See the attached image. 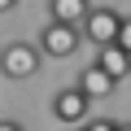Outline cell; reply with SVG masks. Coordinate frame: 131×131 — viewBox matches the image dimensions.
<instances>
[{
  "label": "cell",
  "instance_id": "cell-3",
  "mask_svg": "<svg viewBox=\"0 0 131 131\" xmlns=\"http://www.w3.org/2000/svg\"><path fill=\"white\" fill-rule=\"evenodd\" d=\"M118 31H122V13L109 9V5H92V13L83 18V39L96 44V48L118 44Z\"/></svg>",
  "mask_w": 131,
  "mask_h": 131
},
{
  "label": "cell",
  "instance_id": "cell-6",
  "mask_svg": "<svg viewBox=\"0 0 131 131\" xmlns=\"http://www.w3.org/2000/svg\"><path fill=\"white\" fill-rule=\"evenodd\" d=\"M92 13V0H48V22H66V26H83V18Z\"/></svg>",
  "mask_w": 131,
  "mask_h": 131
},
{
  "label": "cell",
  "instance_id": "cell-11",
  "mask_svg": "<svg viewBox=\"0 0 131 131\" xmlns=\"http://www.w3.org/2000/svg\"><path fill=\"white\" fill-rule=\"evenodd\" d=\"M9 9H18V0H0V13H9Z\"/></svg>",
  "mask_w": 131,
  "mask_h": 131
},
{
  "label": "cell",
  "instance_id": "cell-8",
  "mask_svg": "<svg viewBox=\"0 0 131 131\" xmlns=\"http://www.w3.org/2000/svg\"><path fill=\"white\" fill-rule=\"evenodd\" d=\"M118 127H122V122H114V118H92L83 131H118Z\"/></svg>",
  "mask_w": 131,
  "mask_h": 131
},
{
  "label": "cell",
  "instance_id": "cell-2",
  "mask_svg": "<svg viewBox=\"0 0 131 131\" xmlns=\"http://www.w3.org/2000/svg\"><path fill=\"white\" fill-rule=\"evenodd\" d=\"M39 52L44 57H52V61H66V57H74L79 52V44H88L83 39V26H66V22H48L44 31H39Z\"/></svg>",
  "mask_w": 131,
  "mask_h": 131
},
{
  "label": "cell",
  "instance_id": "cell-9",
  "mask_svg": "<svg viewBox=\"0 0 131 131\" xmlns=\"http://www.w3.org/2000/svg\"><path fill=\"white\" fill-rule=\"evenodd\" d=\"M118 48L131 52V18H122V31H118Z\"/></svg>",
  "mask_w": 131,
  "mask_h": 131
},
{
  "label": "cell",
  "instance_id": "cell-7",
  "mask_svg": "<svg viewBox=\"0 0 131 131\" xmlns=\"http://www.w3.org/2000/svg\"><path fill=\"white\" fill-rule=\"evenodd\" d=\"M96 66L118 83V79H127L131 74V52L127 48H118V44H109V48H96Z\"/></svg>",
  "mask_w": 131,
  "mask_h": 131
},
{
  "label": "cell",
  "instance_id": "cell-10",
  "mask_svg": "<svg viewBox=\"0 0 131 131\" xmlns=\"http://www.w3.org/2000/svg\"><path fill=\"white\" fill-rule=\"evenodd\" d=\"M0 131H26L22 122H13V118H0Z\"/></svg>",
  "mask_w": 131,
  "mask_h": 131
},
{
  "label": "cell",
  "instance_id": "cell-4",
  "mask_svg": "<svg viewBox=\"0 0 131 131\" xmlns=\"http://www.w3.org/2000/svg\"><path fill=\"white\" fill-rule=\"evenodd\" d=\"M88 96L79 92V88H61L57 96H52V118L61 122V127H88L92 118H88Z\"/></svg>",
  "mask_w": 131,
  "mask_h": 131
},
{
  "label": "cell",
  "instance_id": "cell-1",
  "mask_svg": "<svg viewBox=\"0 0 131 131\" xmlns=\"http://www.w3.org/2000/svg\"><path fill=\"white\" fill-rule=\"evenodd\" d=\"M44 66V52L39 44H26V39H9L0 48V74L5 79H35Z\"/></svg>",
  "mask_w": 131,
  "mask_h": 131
},
{
  "label": "cell",
  "instance_id": "cell-13",
  "mask_svg": "<svg viewBox=\"0 0 131 131\" xmlns=\"http://www.w3.org/2000/svg\"><path fill=\"white\" fill-rule=\"evenodd\" d=\"M66 131H83V127H66Z\"/></svg>",
  "mask_w": 131,
  "mask_h": 131
},
{
  "label": "cell",
  "instance_id": "cell-12",
  "mask_svg": "<svg viewBox=\"0 0 131 131\" xmlns=\"http://www.w3.org/2000/svg\"><path fill=\"white\" fill-rule=\"evenodd\" d=\"M118 131H131V122H122V127H118Z\"/></svg>",
  "mask_w": 131,
  "mask_h": 131
},
{
  "label": "cell",
  "instance_id": "cell-5",
  "mask_svg": "<svg viewBox=\"0 0 131 131\" xmlns=\"http://www.w3.org/2000/svg\"><path fill=\"white\" fill-rule=\"evenodd\" d=\"M74 88H79V92H83L88 101H105V96H114V92H118V83H114V79H109V74L101 70L96 61H92L88 70L79 74V83H74Z\"/></svg>",
  "mask_w": 131,
  "mask_h": 131
}]
</instances>
